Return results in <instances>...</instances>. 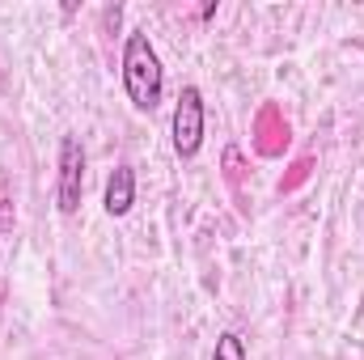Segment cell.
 I'll list each match as a JSON object with an SVG mask.
<instances>
[{
  "label": "cell",
  "mask_w": 364,
  "mask_h": 360,
  "mask_svg": "<svg viewBox=\"0 0 364 360\" xmlns=\"http://www.w3.org/2000/svg\"><path fill=\"white\" fill-rule=\"evenodd\" d=\"M119 73H123L127 102H132L136 110H157V106H161V93H166V68H161L157 47L149 43L144 30H132V34H127L123 55H119Z\"/></svg>",
  "instance_id": "obj_1"
},
{
  "label": "cell",
  "mask_w": 364,
  "mask_h": 360,
  "mask_svg": "<svg viewBox=\"0 0 364 360\" xmlns=\"http://www.w3.org/2000/svg\"><path fill=\"white\" fill-rule=\"evenodd\" d=\"M203 123H208V115H203V93L195 90V85H186V90L178 93V102H174V119H170L174 153H178L182 162L199 153V144H203Z\"/></svg>",
  "instance_id": "obj_2"
},
{
  "label": "cell",
  "mask_w": 364,
  "mask_h": 360,
  "mask_svg": "<svg viewBox=\"0 0 364 360\" xmlns=\"http://www.w3.org/2000/svg\"><path fill=\"white\" fill-rule=\"evenodd\" d=\"M81 191H85V149L77 136H64L60 140V186H55L64 216H73L81 208Z\"/></svg>",
  "instance_id": "obj_3"
},
{
  "label": "cell",
  "mask_w": 364,
  "mask_h": 360,
  "mask_svg": "<svg viewBox=\"0 0 364 360\" xmlns=\"http://www.w3.org/2000/svg\"><path fill=\"white\" fill-rule=\"evenodd\" d=\"M106 212L110 216H127L132 212V203H136V174H132V166H114L110 170V179H106Z\"/></svg>",
  "instance_id": "obj_4"
},
{
  "label": "cell",
  "mask_w": 364,
  "mask_h": 360,
  "mask_svg": "<svg viewBox=\"0 0 364 360\" xmlns=\"http://www.w3.org/2000/svg\"><path fill=\"white\" fill-rule=\"evenodd\" d=\"M212 360H246V344H242V335L225 331V335L216 339V348H212Z\"/></svg>",
  "instance_id": "obj_5"
},
{
  "label": "cell",
  "mask_w": 364,
  "mask_h": 360,
  "mask_svg": "<svg viewBox=\"0 0 364 360\" xmlns=\"http://www.w3.org/2000/svg\"><path fill=\"white\" fill-rule=\"evenodd\" d=\"M13 229V216H9V199H4V182H0V233Z\"/></svg>",
  "instance_id": "obj_6"
}]
</instances>
